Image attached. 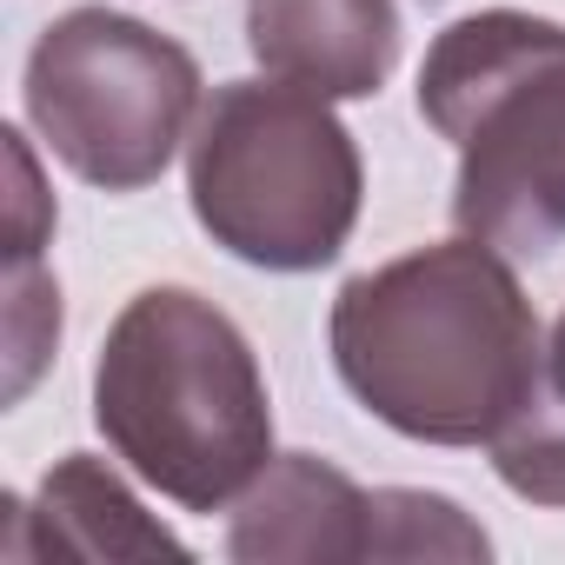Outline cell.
I'll use <instances>...</instances> for the list:
<instances>
[{
  "mask_svg": "<svg viewBox=\"0 0 565 565\" xmlns=\"http://www.w3.org/2000/svg\"><path fill=\"white\" fill-rule=\"evenodd\" d=\"M14 558H47V552H74V558H186V545L147 519V505L94 459V452H67L28 505H14Z\"/></svg>",
  "mask_w": 565,
  "mask_h": 565,
  "instance_id": "obj_8",
  "label": "cell"
},
{
  "mask_svg": "<svg viewBox=\"0 0 565 565\" xmlns=\"http://www.w3.org/2000/svg\"><path fill=\"white\" fill-rule=\"evenodd\" d=\"M246 47L273 81L320 100H366L399 61L393 0H246Z\"/></svg>",
  "mask_w": 565,
  "mask_h": 565,
  "instance_id": "obj_6",
  "label": "cell"
},
{
  "mask_svg": "<svg viewBox=\"0 0 565 565\" xmlns=\"http://www.w3.org/2000/svg\"><path fill=\"white\" fill-rule=\"evenodd\" d=\"M94 419L114 459L180 512H220L273 466L259 360L246 333L186 287H147L120 307L94 366Z\"/></svg>",
  "mask_w": 565,
  "mask_h": 565,
  "instance_id": "obj_2",
  "label": "cell"
},
{
  "mask_svg": "<svg viewBox=\"0 0 565 565\" xmlns=\"http://www.w3.org/2000/svg\"><path fill=\"white\" fill-rule=\"evenodd\" d=\"M61 340V287L41 253H8V399H21Z\"/></svg>",
  "mask_w": 565,
  "mask_h": 565,
  "instance_id": "obj_11",
  "label": "cell"
},
{
  "mask_svg": "<svg viewBox=\"0 0 565 565\" xmlns=\"http://www.w3.org/2000/svg\"><path fill=\"white\" fill-rule=\"evenodd\" d=\"M226 552L253 565L373 558V492L313 452H287L233 499Z\"/></svg>",
  "mask_w": 565,
  "mask_h": 565,
  "instance_id": "obj_7",
  "label": "cell"
},
{
  "mask_svg": "<svg viewBox=\"0 0 565 565\" xmlns=\"http://www.w3.org/2000/svg\"><path fill=\"white\" fill-rule=\"evenodd\" d=\"M327 340L347 393L426 446H492L545 373L519 273L472 233L347 279Z\"/></svg>",
  "mask_w": 565,
  "mask_h": 565,
  "instance_id": "obj_1",
  "label": "cell"
},
{
  "mask_svg": "<svg viewBox=\"0 0 565 565\" xmlns=\"http://www.w3.org/2000/svg\"><path fill=\"white\" fill-rule=\"evenodd\" d=\"M419 114L459 147L452 220L499 253L565 239V28L486 8L439 28L419 67Z\"/></svg>",
  "mask_w": 565,
  "mask_h": 565,
  "instance_id": "obj_3",
  "label": "cell"
},
{
  "mask_svg": "<svg viewBox=\"0 0 565 565\" xmlns=\"http://www.w3.org/2000/svg\"><path fill=\"white\" fill-rule=\"evenodd\" d=\"M545 360H552V373L565 380V313H558V327H552V347H545Z\"/></svg>",
  "mask_w": 565,
  "mask_h": 565,
  "instance_id": "obj_12",
  "label": "cell"
},
{
  "mask_svg": "<svg viewBox=\"0 0 565 565\" xmlns=\"http://www.w3.org/2000/svg\"><path fill=\"white\" fill-rule=\"evenodd\" d=\"M193 220L246 266L313 273L353 239L366 167L333 100L294 81H226L186 140Z\"/></svg>",
  "mask_w": 565,
  "mask_h": 565,
  "instance_id": "obj_4",
  "label": "cell"
},
{
  "mask_svg": "<svg viewBox=\"0 0 565 565\" xmlns=\"http://www.w3.org/2000/svg\"><path fill=\"white\" fill-rule=\"evenodd\" d=\"M492 472L532 505H565V380L552 373V360L519 413L492 433Z\"/></svg>",
  "mask_w": 565,
  "mask_h": 565,
  "instance_id": "obj_9",
  "label": "cell"
},
{
  "mask_svg": "<svg viewBox=\"0 0 565 565\" xmlns=\"http://www.w3.org/2000/svg\"><path fill=\"white\" fill-rule=\"evenodd\" d=\"M200 67L180 41L114 8L61 14L28 54V120L87 186H153L193 140Z\"/></svg>",
  "mask_w": 565,
  "mask_h": 565,
  "instance_id": "obj_5",
  "label": "cell"
},
{
  "mask_svg": "<svg viewBox=\"0 0 565 565\" xmlns=\"http://www.w3.org/2000/svg\"><path fill=\"white\" fill-rule=\"evenodd\" d=\"M492 539L439 492H373V558H486Z\"/></svg>",
  "mask_w": 565,
  "mask_h": 565,
  "instance_id": "obj_10",
  "label": "cell"
}]
</instances>
